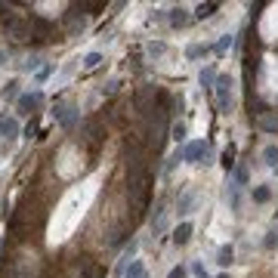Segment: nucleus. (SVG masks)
Wrapping results in <instances>:
<instances>
[{"mask_svg": "<svg viewBox=\"0 0 278 278\" xmlns=\"http://www.w3.org/2000/svg\"><path fill=\"white\" fill-rule=\"evenodd\" d=\"M142 136H146L148 155H161L164 142H167V136H170V108L158 105L155 112L146 117V133H142Z\"/></svg>", "mask_w": 278, "mask_h": 278, "instance_id": "1", "label": "nucleus"}, {"mask_svg": "<svg viewBox=\"0 0 278 278\" xmlns=\"http://www.w3.org/2000/svg\"><path fill=\"white\" fill-rule=\"evenodd\" d=\"M3 278H47L44 263L31 250H16L3 263Z\"/></svg>", "mask_w": 278, "mask_h": 278, "instance_id": "2", "label": "nucleus"}, {"mask_svg": "<svg viewBox=\"0 0 278 278\" xmlns=\"http://www.w3.org/2000/svg\"><path fill=\"white\" fill-rule=\"evenodd\" d=\"M3 31L13 44H25V40H31V34H34L31 31V19H22V16H10L3 22Z\"/></svg>", "mask_w": 278, "mask_h": 278, "instance_id": "3", "label": "nucleus"}, {"mask_svg": "<svg viewBox=\"0 0 278 278\" xmlns=\"http://www.w3.org/2000/svg\"><path fill=\"white\" fill-rule=\"evenodd\" d=\"M155 99H161V90L151 87V83H146V87L136 90V99H133V105H136V112L142 117H148L151 112H155Z\"/></svg>", "mask_w": 278, "mask_h": 278, "instance_id": "4", "label": "nucleus"}, {"mask_svg": "<svg viewBox=\"0 0 278 278\" xmlns=\"http://www.w3.org/2000/svg\"><path fill=\"white\" fill-rule=\"evenodd\" d=\"M213 90H216V105H220V112H232V78L229 74H220Z\"/></svg>", "mask_w": 278, "mask_h": 278, "instance_id": "5", "label": "nucleus"}, {"mask_svg": "<svg viewBox=\"0 0 278 278\" xmlns=\"http://www.w3.org/2000/svg\"><path fill=\"white\" fill-rule=\"evenodd\" d=\"M78 117H81V112L74 108L71 102H62V105H56V121L62 124L65 130H71L74 124H78Z\"/></svg>", "mask_w": 278, "mask_h": 278, "instance_id": "6", "label": "nucleus"}, {"mask_svg": "<svg viewBox=\"0 0 278 278\" xmlns=\"http://www.w3.org/2000/svg\"><path fill=\"white\" fill-rule=\"evenodd\" d=\"M31 31H34V34H31V40H34V44H47L49 37H53V25H49L47 19H31Z\"/></svg>", "mask_w": 278, "mask_h": 278, "instance_id": "7", "label": "nucleus"}, {"mask_svg": "<svg viewBox=\"0 0 278 278\" xmlns=\"http://www.w3.org/2000/svg\"><path fill=\"white\" fill-rule=\"evenodd\" d=\"M207 155V146H204V142H189V146H185L182 148V161H189V164H201V158H204Z\"/></svg>", "mask_w": 278, "mask_h": 278, "instance_id": "8", "label": "nucleus"}, {"mask_svg": "<svg viewBox=\"0 0 278 278\" xmlns=\"http://www.w3.org/2000/svg\"><path fill=\"white\" fill-rule=\"evenodd\" d=\"M254 124H257V130H263V133H278V112H260Z\"/></svg>", "mask_w": 278, "mask_h": 278, "instance_id": "9", "label": "nucleus"}, {"mask_svg": "<svg viewBox=\"0 0 278 278\" xmlns=\"http://www.w3.org/2000/svg\"><path fill=\"white\" fill-rule=\"evenodd\" d=\"M151 229H155V238L167 232V210H164V201L155 204V213H151Z\"/></svg>", "mask_w": 278, "mask_h": 278, "instance_id": "10", "label": "nucleus"}, {"mask_svg": "<svg viewBox=\"0 0 278 278\" xmlns=\"http://www.w3.org/2000/svg\"><path fill=\"white\" fill-rule=\"evenodd\" d=\"M16 136H19V121L16 117H0V139L13 142Z\"/></svg>", "mask_w": 278, "mask_h": 278, "instance_id": "11", "label": "nucleus"}, {"mask_svg": "<svg viewBox=\"0 0 278 278\" xmlns=\"http://www.w3.org/2000/svg\"><path fill=\"white\" fill-rule=\"evenodd\" d=\"M40 99H44L40 93H25V96H19V112H22V114H31V112L40 105Z\"/></svg>", "mask_w": 278, "mask_h": 278, "instance_id": "12", "label": "nucleus"}, {"mask_svg": "<svg viewBox=\"0 0 278 278\" xmlns=\"http://www.w3.org/2000/svg\"><path fill=\"white\" fill-rule=\"evenodd\" d=\"M83 136H87L90 146H99V139H102V124H99V121H87V124H83Z\"/></svg>", "mask_w": 278, "mask_h": 278, "instance_id": "13", "label": "nucleus"}, {"mask_svg": "<svg viewBox=\"0 0 278 278\" xmlns=\"http://www.w3.org/2000/svg\"><path fill=\"white\" fill-rule=\"evenodd\" d=\"M195 201H198V195H195V192H182V195H180V201H176V213H180V216L192 213Z\"/></svg>", "mask_w": 278, "mask_h": 278, "instance_id": "14", "label": "nucleus"}, {"mask_svg": "<svg viewBox=\"0 0 278 278\" xmlns=\"http://www.w3.org/2000/svg\"><path fill=\"white\" fill-rule=\"evenodd\" d=\"M127 235H130V223H124V226H114V229L108 232L105 244H108V247H117V244H121L124 238H127Z\"/></svg>", "mask_w": 278, "mask_h": 278, "instance_id": "15", "label": "nucleus"}, {"mask_svg": "<svg viewBox=\"0 0 278 278\" xmlns=\"http://www.w3.org/2000/svg\"><path fill=\"white\" fill-rule=\"evenodd\" d=\"M189 22H192V16H189L185 6H173V10H170V25H173V28H185Z\"/></svg>", "mask_w": 278, "mask_h": 278, "instance_id": "16", "label": "nucleus"}, {"mask_svg": "<svg viewBox=\"0 0 278 278\" xmlns=\"http://www.w3.org/2000/svg\"><path fill=\"white\" fill-rule=\"evenodd\" d=\"M189 238H192V223H180L173 229V244L182 247V244H189Z\"/></svg>", "mask_w": 278, "mask_h": 278, "instance_id": "17", "label": "nucleus"}, {"mask_svg": "<svg viewBox=\"0 0 278 278\" xmlns=\"http://www.w3.org/2000/svg\"><path fill=\"white\" fill-rule=\"evenodd\" d=\"M136 247H139L136 241H130L127 247H124V254H121V263H117V272H127V266L133 263V257H136Z\"/></svg>", "mask_w": 278, "mask_h": 278, "instance_id": "18", "label": "nucleus"}, {"mask_svg": "<svg viewBox=\"0 0 278 278\" xmlns=\"http://www.w3.org/2000/svg\"><path fill=\"white\" fill-rule=\"evenodd\" d=\"M124 278H148L146 275V266H142L139 260H133V263L127 266V272H124Z\"/></svg>", "mask_w": 278, "mask_h": 278, "instance_id": "19", "label": "nucleus"}, {"mask_svg": "<svg viewBox=\"0 0 278 278\" xmlns=\"http://www.w3.org/2000/svg\"><path fill=\"white\" fill-rule=\"evenodd\" d=\"M216 10H220V3H198V10H195V19H210Z\"/></svg>", "mask_w": 278, "mask_h": 278, "instance_id": "20", "label": "nucleus"}, {"mask_svg": "<svg viewBox=\"0 0 278 278\" xmlns=\"http://www.w3.org/2000/svg\"><path fill=\"white\" fill-rule=\"evenodd\" d=\"M198 81H201V87H213V83H216V71H213V68L207 65V68H201Z\"/></svg>", "mask_w": 278, "mask_h": 278, "instance_id": "21", "label": "nucleus"}, {"mask_svg": "<svg viewBox=\"0 0 278 278\" xmlns=\"http://www.w3.org/2000/svg\"><path fill=\"white\" fill-rule=\"evenodd\" d=\"M99 65H102V53H87V56H83V68H87V71L99 68Z\"/></svg>", "mask_w": 278, "mask_h": 278, "instance_id": "22", "label": "nucleus"}, {"mask_svg": "<svg viewBox=\"0 0 278 278\" xmlns=\"http://www.w3.org/2000/svg\"><path fill=\"white\" fill-rule=\"evenodd\" d=\"M263 161L269 167H278V146H266L263 148Z\"/></svg>", "mask_w": 278, "mask_h": 278, "instance_id": "23", "label": "nucleus"}, {"mask_svg": "<svg viewBox=\"0 0 278 278\" xmlns=\"http://www.w3.org/2000/svg\"><path fill=\"white\" fill-rule=\"evenodd\" d=\"M235 182L238 185H247V180H250V173H247V164H235Z\"/></svg>", "mask_w": 278, "mask_h": 278, "instance_id": "24", "label": "nucleus"}, {"mask_svg": "<svg viewBox=\"0 0 278 278\" xmlns=\"http://www.w3.org/2000/svg\"><path fill=\"white\" fill-rule=\"evenodd\" d=\"M235 155H238V151H235V146H229V148H226L223 151V167H226V170H235Z\"/></svg>", "mask_w": 278, "mask_h": 278, "instance_id": "25", "label": "nucleus"}, {"mask_svg": "<svg viewBox=\"0 0 278 278\" xmlns=\"http://www.w3.org/2000/svg\"><path fill=\"white\" fill-rule=\"evenodd\" d=\"M269 198H272V192H269V185H257V189H254V201H257V204H266Z\"/></svg>", "mask_w": 278, "mask_h": 278, "instance_id": "26", "label": "nucleus"}, {"mask_svg": "<svg viewBox=\"0 0 278 278\" xmlns=\"http://www.w3.org/2000/svg\"><path fill=\"white\" fill-rule=\"evenodd\" d=\"M204 53H210V47H201V44H192L189 49H185V56H189V59H198V56H204Z\"/></svg>", "mask_w": 278, "mask_h": 278, "instance_id": "27", "label": "nucleus"}, {"mask_svg": "<svg viewBox=\"0 0 278 278\" xmlns=\"http://www.w3.org/2000/svg\"><path fill=\"white\" fill-rule=\"evenodd\" d=\"M16 96H19V81H10L3 87V99H16Z\"/></svg>", "mask_w": 278, "mask_h": 278, "instance_id": "28", "label": "nucleus"}, {"mask_svg": "<svg viewBox=\"0 0 278 278\" xmlns=\"http://www.w3.org/2000/svg\"><path fill=\"white\" fill-rule=\"evenodd\" d=\"M216 263H220V266H229V263H232V247H223L220 257H216Z\"/></svg>", "mask_w": 278, "mask_h": 278, "instance_id": "29", "label": "nucleus"}, {"mask_svg": "<svg viewBox=\"0 0 278 278\" xmlns=\"http://www.w3.org/2000/svg\"><path fill=\"white\" fill-rule=\"evenodd\" d=\"M117 90H121V81H117V78H114V81H108L105 87H102V93H105V96H114Z\"/></svg>", "mask_w": 278, "mask_h": 278, "instance_id": "30", "label": "nucleus"}, {"mask_svg": "<svg viewBox=\"0 0 278 278\" xmlns=\"http://www.w3.org/2000/svg\"><path fill=\"white\" fill-rule=\"evenodd\" d=\"M170 136H173L176 142H182V139H185V124H176V127H170Z\"/></svg>", "mask_w": 278, "mask_h": 278, "instance_id": "31", "label": "nucleus"}, {"mask_svg": "<svg viewBox=\"0 0 278 278\" xmlns=\"http://www.w3.org/2000/svg\"><path fill=\"white\" fill-rule=\"evenodd\" d=\"M180 161H182V151H180V148H176V151H173V155H170V161H167V167H164V170H173V167H176V164H180Z\"/></svg>", "mask_w": 278, "mask_h": 278, "instance_id": "32", "label": "nucleus"}, {"mask_svg": "<svg viewBox=\"0 0 278 278\" xmlns=\"http://www.w3.org/2000/svg\"><path fill=\"white\" fill-rule=\"evenodd\" d=\"M185 275H189V269H185V266H176V269H170V275H167V278H185Z\"/></svg>", "mask_w": 278, "mask_h": 278, "instance_id": "33", "label": "nucleus"}, {"mask_svg": "<svg viewBox=\"0 0 278 278\" xmlns=\"http://www.w3.org/2000/svg\"><path fill=\"white\" fill-rule=\"evenodd\" d=\"M229 47H232V37H223V40H220V44H216L213 49H216V53H226Z\"/></svg>", "mask_w": 278, "mask_h": 278, "instance_id": "34", "label": "nucleus"}, {"mask_svg": "<svg viewBox=\"0 0 278 278\" xmlns=\"http://www.w3.org/2000/svg\"><path fill=\"white\" fill-rule=\"evenodd\" d=\"M164 49H167L164 44H148V56H161Z\"/></svg>", "mask_w": 278, "mask_h": 278, "instance_id": "35", "label": "nucleus"}, {"mask_svg": "<svg viewBox=\"0 0 278 278\" xmlns=\"http://www.w3.org/2000/svg\"><path fill=\"white\" fill-rule=\"evenodd\" d=\"M192 272H195V278H207V272H204V266H201V263H192Z\"/></svg>", "mask_w": 278, "mask_h": 278, "instance_id": "36", "label": "nucleus"}, {"mask_svg": "<svg viewBox=\"0 0 278 278\" xmlns=\"http://www.w3.org/2000/svg\"><path fill=\"white\" fill-rule=\"evenodd\" d=\"M3 59H6V56H3V49H0V65H3Z\"/></svg>", "mask_w": 278, "mask_h": 278, "instance_id": "37", "label": "nucleus"}, {"mask_svg": "<svg viewBox=\"0 0 278 278\" xmlns=\"http://www.w3.org/2000/svg\"><path fill=\"white\" fill-rule=\"evenodd\" d=\"M220 278H229V275H220Z\"/></svg>", "mask_w": 278, "mask_h": 278, "instance_id": "38", "label": "nucleus"}]
</instances>
